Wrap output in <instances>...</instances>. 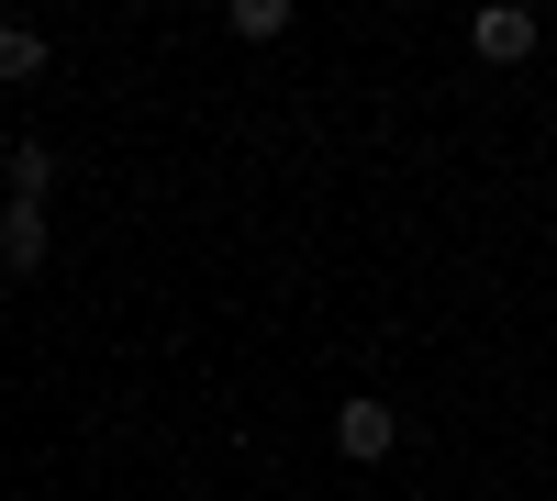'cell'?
<instances>
[{
	"instance_id": "3957f363",
	"label": "cell",
	"mask_w": 557,
	"mask_h": 501,
	"mask_svg": "<svg viewBox=\"0 0 557 501\" xmlns=\"http://www.w3.org/2000/svg\"><path fill=\"white\" fill-rule=\"evenodd\" d=\"M0 267H45V212H34V201L0 212Z\"/></svg>"
},
{
	"instance_id": "52a82bcc",
	"label": "cell",
	"mask_w": 557,
	"mask_h": 501,
	"mask_svg": "<svg viewBox=\"0 0 557 501\" xmlns=\"http://www.w3.org/2000/svg\"><path fill=\"white\" fill-rule=\"evenodd\" d=\"M0 190H12V134H0Z\"/></svg>"
},
{
	"instance_id": "277c9868",
	"label": "cell",
	"mask_w": 557,
	"mask_h": 501,
	"mask_svg": "<svg viewBox=\"0 0 557 501\" xmlns=\"http://www.w3.org/2000/svg\"><path fill=\"white\" fill-rule=\"evenodd\" d=\"M45 57H57V45H45L34 23H0V89H12V78H45Z\"/></svg>"
},
{
	"instance_id": "8992f818",
	"label": "cell",
	"mask_w": 557,
	"mask_h": 501,
	"mask_svg": "<svg viewBox=\"0 0 557 501\" xmlns=\"http://www.w3.org/2000/svg\"><path fill=\"white\" fill-rule=\"evenodd\" d=\"M45 190H57V156H45V146H12V201H45Z\"/></svg>"
},
{
	"instance_id": "5b68a950",
	"label": "cell",
	"mask_w": 557,
	"mask_h": 501,
	"mask_svg": "<svg viewBox=\"0 0 557 501\" xmlns=\"http://www.w3.org/2000/svg\"><path fill=\"white\" fill-rule=\"evenodd\" d=\"M235 34L246 45H278V34H290V0H235Z\"/></svg>"
},
{
	"instance_id": "6da1fadb",
	"label": "cell",
	"mask_w": 557,
	"mask_h": 501,
	"mask_svg": "<svg viewBox=\"0 0 557 501\" xmlns=\"http://www.w3.org/2000/svg\"><path fill=\"white\" fill-rule=\"evenodd\" d=\"M335 446H346L357 468H380L391 446H401V413H391V401H346V413H335Z\"/></svg>"
},
{
	"instance_id": "7a4b0ae2",
	"label": "cell",
	"mask_w": 557,
	"mask_h": 501,
	"mask_svg": "<svg viewBox=\"0 0 557 501\" xmlns=\"http://www.w3.org/2000/svg\"><path fill=\"white\" fill-rule=\"evenodd\" d=\"M469 57H491V67L535 57V12H469Z\"/></svg>"
}]
</instances>
